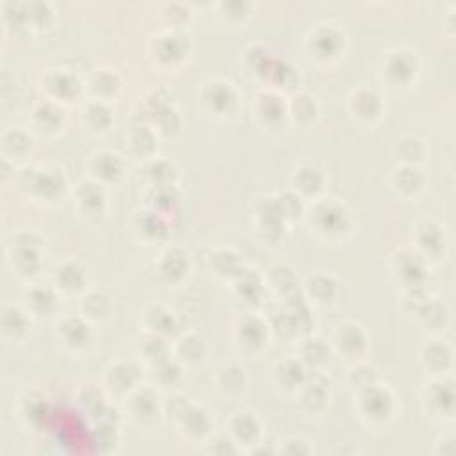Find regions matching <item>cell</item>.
I'll return each instance as SVG.
<instances>
[{
	"mask_svg": "<svg viewBox=\"0 0 456 456\" xmlns=\"http://www.w3.org/2000/svg\"><path fill=\"white\" fill-rule=\"evenodd\" d=\"M219 383L225 389L228 394H239V392L244 389V383H246V376H244L243 369L241 367L230 366L223 369L221 378H219Z\"/></svg>",
	"mask_w": 456,
	"mask_h": 456,
	"instance_id": "obj_31",
	"label": "cell"
},
{
	"mask_svg": "<svg viewBox=\"0 0 456 456\" xmlns=\"http://www.w3.org/2000/svg\"><path fill=\"white\" fill-rule=\"evenodd\" d=\"M2 325H4L6 333H9L12 337H17V335H22V333L27 330V325H29V323H27V317H25V314L22 312V310L11 307L4 310Z\"/></svg>",
	"mask_w": 456,
	"mask_h": 456,
	"instance_id": "obj_30",
	"label": "cell"
},
{
	"mask_svg": "<svg viewBox=\"0 0 456 456\" xmlns=\"http://www.w3.org/2000/svg\"><path fill=\"white\" fill-rule=\"evenodd\" d=\"M137 378H140V373L132 364H118L107 373V383L116 392H127L128 389L136 385Z\"/></svg>",
	"mask_w": 456,
	"mask_h": 456,
	"instance_id": "obj_6",
	"label": "cell"
},
{
	"mask_svg": "<svg viewBox=\"0 0 456 456\" xmlns=\"http://www.w3.org/2000/svg\"><path fill=\"white\" fill-rule=\"evenodd\" d=\"M203 100H205V103L212 111L226 112L232 111V107L235 105L237 96H235L230 84L214 83L205 87V91H203Z\"/></svg>",
	"mask_w": 456,
	"mask_h": 456,
	"instance_id": "obj_3",
	"label": "cell"
},
{
	"mask_svg": "<svg viewBox=\"0 0 456 456\" xmlns=\"http://www.w3.org/2000/svg\"><path fill=\"white\" fill-rule=\"evenodd\" d=\"M91 90L95 91L99 96H112L119 90L118 75L109 70L96 71L95 77L91 78Z\"/></svg>",
	"mask_w": 456,
	"mask_h": 456,
	"instance_id": "obj_25",
	"label": "cell"
},
{
	"mask_svg": "<svg viewBox=\"0 0 456 456\" xmlns=\"http://www.w3.org/2000/svg\"><path fill=\"white\" fill-rule=\"evenodd\" d=\"M31 149V140L22 130H11L4 136V150L11 155H24Z\"/></svg>",
	"mask_w": 456,
	"mask_h": 456,
	"instance_id": "obj_36",
	"label": "cell"
},
{
	"mask_svg": "<svg viewBox=\"0 0 456 456\" xmlns=\"http://www.w3.org/2000/svg\"><path fill=\"white\" fill-rule=\"evenodd\" d=\"M84 312L87 314L90 317H95V319H100V317H105L111 310V301L109 298L100 294V292H93L87 298H84Z\"/></svg>",
	"mask_w": 456,
	"mask_h": 456,
	"instance_id": "obj_33",
	"label": "cell"
},
{
	"mask_svg": "<svg viewBox=\"0 0 456 456\" xmlns=\"http://www.w3.org/2000/svg\"><path fill=\"white\" fill-rule=\"evenodd\" d=\"M27 305L33 308L34 312L40 316H49L53 312V308L58 305V298L53 296V292L50 289H33L27 296Z\"/></svg>",
	"mask_w": 456,
	"mask_h": 456,
	"instance_id": "obj_21",
	"label": "cell"
},
{
	"mask_svg": "<svg viewBox=\"0 0 456 456\" xmlns=\"http://www.w3.org/2000/svg\"><path fill=\"white\" fill-rule=\"evenodd\" d=\"M143 228H144V232H146V234H150V232H152L153 237H160V232L166 230V225H164V221H162V219L157 218L155 214H153V216H146V218H144Z\"/></svg>",
	"mask_w": 456,
	"mask_h": 456,
	"instance_id": "obj_50",
	"label": "cell"
},
{
	"mask_svg": "<svg viewBox=\"0 0 456 456\" xmlns=\"http://www.w3.org/2000/svg\"><path fill=\"white\" fill-rule=\"evenodd\" d=\"M81 405H83L84 410L90 412L91 415H102L107 410L105 403H103V398L96 389H86L81 394Z\"/></svg>",
	"mask_w": 456,
	"mask_h": 456,
	"instance_id": "obj_39",
	"label": "cell"
},
{
	"mask_svg": "<svg viewBox=\"0 0 456 456\" xmlns=\"http://www.w3.org/2000/svg\"><path fill=\"white\" fill-rule=\"evenodd\" d=\"M87 116V124L93 127V130H105L109 125H111V111L107 109V105H103L102 102L91 103L86 111Z\"/></svg>",
	"mask_w": 456,
	"mask_h": 456,
	"instance_id": "obj_34",
	"label": "cell"
},
{
	"mask_svg": "<svg viewBox=\"0 0 456 456\" xmlns=\"http://www.w3.org/2000/svg\"><path fill=\"white\" fill-rule=\"evenodd\" d=\"M149 321L153 330H159V332L162 333H169L173 330V326H175L171 314L166 312L164 308L160 307H153L152 310H150Z\"/></svg>",
	"mask_w": 456,
	"mask_h": 456,
	"instance_id": "obj_41",
	"label": "cell"
},
{
	"mask_svg": "<svg viewBox=\"0 0 456 456\" xmlns=\"http://www.w3.org/2000/svg\"><path fill=\"white\" fill-rule=\"evenodd\" d=\"M160 273L168 280H177L184 276V273H187L185 255L180 251H169L168 255H164L162 264H160Z\"/></svg>",
	"mask_w": 456,
	"mask_h": 456,
	"instance_id": "obj_26",
	"label": "cell"
},
{
	"mask_svg": "<svg viewBox=\"0 0 456 456\" xmlns=\"http://www.w3.org/2000/svg\"><path fill=\"white\" fill-rule=\"evenodd\" d=\"M184 42L178 40L177 36H164L157 42V56H159L160 61L164 62L180 61L182 56H184Z\"/></svg>",
	"mask_w": 456,
	"mask_h": 456,
	"instance_id": "obj_23",
	"label": "cell"
},
{
	"mask_svg": "<svg viewBox=\"0 0 456 456\" xmlns=\"http://www.w3.org/2000/svg\"><path fill=\"white\" fill-rule=\"evenodd\" d=\"M58 280L61 287L66 289V291H77L84 284V269L74 262L65 264V266L59 267Z\"/></svg>",
	"mask_w": 456,
	"mask_h": 456,
	"instance_id": "obj_27",
	"label": "cell"
},
{
	"mask_svg": "<svg viewBox=\"0 0 456 456\" xmlns=\"http://www.w3.org/2000/svg\"><path fill=\"white\" fill-rule=\"evenodd\" d=\"M232 433L241 440L243 444H255L259 440L260 435V424L259 421L251 417L248 414H239L235 415L230 423Z\"/></svg>",
	"mask_w": 456,
	"mask_h": 456,
	"instance_id": "obj_10",
	"label": "cell"
},
{
	"mask_svg": "<svg viewBox=\"0 0 456 456\" xmlns=\"http://www.w3.org/2000/svg\"><path fill=\"white\" fill-rule=\"evenodd\" d=\"M414 56L410 53H396L387 62V75L394 81V83H408L415 74Z\"/></svg>",
	"mask_w": 456,
	"mask_h": 456,
	"instance_id": "obj_9",
	"label": "cell"
},
{
	"mask_svg": "<svg viewBox=\"0 0 456 456\" xmlns=\"http://www.w3.org/2000/svg\"><path fill=\"white\" fill-rule=\"evenodd\" d=\"M93 171L99 178L105 182H112L118 180L121 177V173H124V164H121V160L118 159V155L109 152H102L96 153L95 159H93Z\"/></svg>",
	"mask_w": 456,
	"mask_h": 456,
	"instance_id": "obj_8",
	"label": "cell"
},
{
	"mask_svg": "<svg viewBox=\"0 0 456 456\" xmlns=\"http://www.w3.org/2000/svg\"><path fill=\"white\" fill-rule=\"evenodd\" d=\"M150 175H152L153 182L159 185H171L173 178H175V168L164 160H159V162H153L152 168H150Z\"/></svg>",
	"mask_w": 456,
	"mask_h": 456,
	"instance_id": "obj_43",
	"label": "cell"
},
{
	"mask_svg": "<svg viewBox=\"0 0 456 456\" xmlns=\"http://www.w3.org/2000/svg\"><path fill=\"white\" fill-rule=\"evenodd\" d=\"M399 153H401V159H405L408 164H414L417 160L423 159L424 155V144L423 141L414 140V137H407L399 143Z\"/></svg>",
	"mask_w": 456,
	"mask_h": 456,
	"instance_id": "obj_40",
	"label": "cell"
},
{
	"mask_svg": "<svg viewBox=\"0 0 456 456\" xmlns=\"http://www.w3.org/2000/svg\"><path fill=\"white\" fill-rule=\"evenodd\" d=\"M31 185L40 196L56 198L65 191V178L59 169H45L34 175Z\"/></svg>",
	"mask_w": 456,
	"mask_h": 456,
	"instance_id": "obj_4",
	"label": "cell"
},
{
	"mask_svg": "<svg viewBox=\"0 0 456 456\" xmlns=\"http://www.w3.org/2000/svg\"><path fill=\"white\" fill-rule=\"evenodd\" d=\"M326 399V389L319 383H307L303 394V403L305 407L312 408V410H319L325 405Z\"/></svg>",
	"mask_w": 456,
	"mask_h": 456,
	"instance_id": "obj_42",
	"label": "cell"
},
{
	"mask_svg": "<svg viewBox=\"0 0 456 456\" xmlns=\"http://www.w3.org/2000/svg\"><path fill=\"white\" fill-rule=\"evenodd\" d=\"M351 380H353L355 385H358V389L360 391H366V389H369V387L376 385V374H374V371L371 369V367H358V369L353 371V374H351Z\"/></svg>",
	"mask_w": 456,
	"mask_h": 456,
	"instance_id": "obj_49",
	"label": "cell"
},
{
	"mask_svg": "<svg viewBox=\"0 0 456 456\" xmlns=\"http://www.w3.org/2000/svg\"><path fill=\"white\" fill-rule=\"evenodd\" d=\"M184 430L191 437H203L210 432V417L205 410L196 407H187V410L178 417Z\"/></svg>",
	"mask_w": 456,
	"mask_h": 456,
	"instance_id": "obj_7",
	"label": "cell"
},
{
	"mask_svg": "<svg viewBox=\"0 0 456 456\" xmlns=\"http://www.w3.org/2000/svg\"><path fill=\"white\" fill-rule=\"evenodd\" d=\"M341 43V36L332 27H325L312 36V52H316L319 58H332L339 52Z\"/></svg>",
	"mask_w": 456,
	"mask_h": 456,
	"instance_id": "obj_12",
	"label": "cell"
},
{
	"mask_svg": "<svg viewBox=\"0 0 456 456\" xmlns=\"http://www.w3.org/2000/svg\"><path fill=\"white\" fill-rule=\"evenodd\" d=\"M49 90L52 91L53 95L59 96L62 100H70L78 95L81 91V84L77 78L70 74H53L49 78Z\"/></svg>",
	"mask_w": 456,
	"mask_h": 456,
	"instance_id": "obj_18",
	"label": "cell"
},
{
	"mask_svg": "<svg viewBox=\"0 0 456 456\" xmlns=\"http://www.w3.org/2000/svg\"><path fill=\"white\" fill-rule=\"evenodd\" d=\"M423 175L414 164H407L399 168L394 175V184L405 194H414L423 187Z\"/></svg>",
	"mask_w": 456,
	"mask_h": 456,
	"instance_id": "obj_19",
	"label": "cell"
},
{
	"mask_svg": "<svg viewBox=\"0 0 456 456\" xmlns=\"http://www.w3.org/2000/svg\"><path fill=\"white\" fill-rule=\"evenodd\" d=\"M59 328H61V335L68 346L83 348V346L87 344V341H90V326H87L84 321L77 319V317H74V319H65Z\"/></svg>",
	"mask_w": 456,
	"mask_h": 456,
	"instance_id": "obj_14",
	"label": "cell"
},
{
	"mask_svg": "<svg viewBox=\"0 0 456 456\" xmlns=\"http://www.w3.org/2000/svg\"><path fill=\"white\" fill-rule=\"evenodd\" d=\"M278 376H280V382L284 383V385L289 387L298 385V383L303 382V376H305L303 364L298 360L284 362V364L278 367Z\"/></svg>",
	"mask_w": 456,
	"mask_h": 456,
	"instance_id": "obj_35",
	"label": "cell"
},
{
	"mask_svg": "<svg viewBox=\"0 0 456 456\" xmlns=\"http://www.w3.org/2000/svg\"><path fill=\"white\" fill-rule=\"evenodd\" d=\"M178 351H180L182 358L189 362H196L202 358L203 350H202V342L198 341L196 337H185L180 341L178 346Z\"/></svg>",
	"mask_w": 456,
	"mask_h": 456,
	"instance_id": "obj_45",
	"label": "cell"
},
{
	"mask_svg": "<svg viewBox=\"0 0 456 456\" xmlns=\"http://www.w3.org/2000/svg\"><path fill=\"white\" fill-rule=\"evenodd\" d=\"M296 189L305 194H316L323 187V173L316 166H303L294 175Z\"/></svg>",
	"mask_w": 456,
	"mask_h": 456,
	"instance_id": "obj_17",
	"label": "cell"
},
{
	"mask_svg": "<svg viewBox=\"0 0 456 456\" xmlns=\"http://www.w3.org/2000/svg\"><path fill=\"white\" fill-rule=\"evenodd\" d=\"M303 358L314 366L321 364V362L326 360V348L323 344V341L319 339H314V341H308L303 346Z\"/></svg>",
	"mask_w": 456,
	"mask_h": 456,
	"instance_id": "obj_46",
	"label": "cell"
},
{
	"mask_svg": "<svg viewBox=\"0 0 456 456\" xmlns=\"http://www.w3.org/2000/svg\"><path fill=\"white\" fill-rule=\"evenodd\" d=\"M34 118H36V124L42 128H47V130H56V128L61 125L62 111L58 105H53V103H43V105H40L36 109Z\"/></svg>",
	"mask_w": 456,
	"mask_h": 456,
	"instance_id": "obj_28",
	"label": "cell"
},
{
	"mask_svg": "<svg viewBox=\"0 0 456 456\" xmlns=\"http://www.w3.org/2000/svg\"><path fill=\"white\" fill-rule=\"evenodd\" d=\"M210 451L218 453V455H228V453H237L234 442L228 437H218L212 440L210 444Z\"/></svg>",
	"mask_w": 456,
	"mask_h": 456,
	"instance_id": "obj_51",
	"label": "cell"
},
{
	"mask_svg": "<svg viewBox=\"0 0 456 456\" xmlns=\"http://www.w3.org/2000/svg\"><path fill=\"white\" fill-rule=\"evenodd\" d=\"M423 360L426 364V367L433 371V373H439V371H444L451 362V351L448 350V346L444 344H432L428 346L424 350Z\"/></svg>",
	"mask_w": 456,
	"mask_h": 456,
	"instance_id": "obj_24",
	"label": "cell"
},
{
	"mask_svg": "<svg viewBox=\"0 0 456 456\" xmlns=\"http://www.w3.org/2000/svg\"><path fill=\"white\" fill-rule=\"evenodd\" d=\"M259 112L266 124L275 125L280 124V121L284 119L285 105L276 95H269V93H266V95H262L259 99Z\"/></svg>",
	"mask_w": 456,
	"mask_h": 456,
	"instance_id": "obj_20",
	"label": "cell"
},
{
	"mask_svg": "<svg viewBox=\"0 0 456 456\" xmlns=\"http://www.w3.org/2000/svg\"><path fill=\"white\" fill-rule=\"evenodd\" d=\"M291 111L300 121H310L316 118V102L308 95H300L292 100Z\"/></svg>",
	"mask_w": 456,
	"mask_h": 456,
	"instance_id": "obj_37",
	"label": "cell"
},
{
	"mask_svg": "<svg viewBox=\"0 0 456 456\" xmlns=\"http://www.w3.org/2000/svg\"><path fill=\"white\" fill-rule=\"evenodd\" d=\"M130 149L134 150L140 155H146V153L152 152L155 149V141H153V134L149 127H134V130L130 132Z\"/></svg>",
	"mask_w": 456,
	"mask_h": 456,
	"instance_id": "obj_29",
	"label": "cell"
},
{
	"mask_svg": "<svg viewBox=\"0 0 456 456\" xmlns=\"http://www.w3.org/2000/svg\"><path fill=\"white\" fill-rule=\"evenodd\" d=\"M339 350L346 355H360L366 348V335L357 325H344L337 332Z\"/></svg>",
	"mask_w": 456,
	"mask_h": 456,
	"instance_id": "obj_5",
	"label": "cell"
},
{
	"mask_svg": "<svg viewBox=\"0 0 456 456\" xmlns=\"http://www.w3.org/2000/svg\"><path fill=\"white\" fill-rule=\"evenodd\" d=\"M157 373L155 376L160 380V383L162 385H173V383L177 382L178 378H180V369H178L175 364H171V362H168L164 358V360L157 362Z\"/></svg>",
	"mask_w": 456,
	"mask_h": 456,
	"instance_id": "obj_44",
	"label": "cell"
},
{
	"mask_svg": "<svg viewBox=\"0 0 456 456\" xmlns=\"http://www.w3.org/2000/svg\"><path fill=\"white\" fill-rule=\"evenodd\" d=\"M316 223L323 232L339 234L348 226V216L342 207L335 203H323L316 210Z\"/></svg>",
	"mask_w": 456,
	"mask_h": 456,
	"instance_id": "obj_2",
	"label": "cell"
},
{
	"mask_svg": "<svg viewBox=\"0 0 456 456\" xmlns=\"http://www.w3.org/2000/svg\"><path fill=\"white\" fill-rule=\"evenodd\" d=\"M362 410L373 421H385L392 414V396L385 389L369 387L362 391Z\"/></svg>",
	"mask_w": 456,
	"mask_h": 456,
	"instance_id": "obj_1",
	"label": "cell"
},
{
	"mask_svg": "<svg viewBox=\"0 0 456 456\" xmlns=\"http://www.w3.org/2000/svg\"><path fill=\"white\" fill-rule=\"evenodd\" d=\"M335 282L328 276H316V278L310 280V284H308V291L316 298L317 301H332V298L335 296Z\"/></svg>",
	"mask_w": 456,
	"mask_h": 456,
	"instance_id": "obj_32",
	"label": "cell"
},
{
	"mask_svg": "<svg viewBox=\"0 0 456 456\" xmlns=\"http://www.w3.org/2000/svg\"><path fill=\"white\" fill-rule=\"evenodd\" d=\"M144 355L149 358H152L153 362H160L166 358V342L160 337L153 335V337L146 339V342L143 344Z\"/></svg>",
	"mask_w": 456,
	"mask_h": 456,
	"instance_id": "obj_47",
	"label": "cell"
},
{
	"mask_svg": "<svg viewBox=\"0 0 456 456\" xmlns=\"http://www.w3.org/2000/svg\"><path fill=\"white\" fill-rule=\"evenodd\" d=\"M419 241L430 253H439V251L442 250V246H444V237L440 234L439 226L433 225L424 226L423 232H421Z\"/></svg>",
	"mask_w": 456,
	"mask_h": 456,
	"instance_id": "obj_38",
	"label": "cell"
},
{
	"mask_svg": "<svg viewBox=\"0 0 456 456\" xmlns=\"http://www.w3.org/2000/svg\"><path fill=\"white\" fill-rule=\"evenodd\" d=\"M132 412L143 423H152L159 417V403L150 391H141L132 398Z\"/></svg>",
	"mask_w": 456,
	"mask_h": 456,
	"instance_id": "obj_13",
	"label": "cell"
},
{
	"mask_svg": "<svg viewBox=\"0 0 456 456\" xmlns=\"http://www.w3.org/2000/svg\"><path fill=\"white\" fill-rule=\"evenodd\" d=\"M239 337L248 348H259L266 341V325L257 317H246L239 328Z\"/></svg>",
	"mask_w": 456,
	"mask_h": 456,
	"instance_id": "obj_16",
	"label": "cell"
},
{
	"mask_svg": "<svg viewBox=\"0 0 456 456\" xmlns=\"http://www.w3.org/2000/svg\"><path fill=\"white\" fill-rule=\"evenodd\" d=\"M24 414L31 424L37 426V424L42 423V421H45L47 417L45 401H27Z\"/></svg>",
	"mask_w": 456,
	"mask_h": 456,
	"instance_id": "obj_48",
	"label": "cell"
},
{
	"mask_svg": "<svg viewBox=\"0 0 456 456\" xmlns=\"http://www.w3.org/2000/svg\"><path fill=\"white\" fill-rule=\"evenodd\" d=\"M351 105H353V111L357 112L358 118L362 119H373L378 116L380 109H382V102H380V96L373 91H358L357 95L351 100Z\"/></svg>",
	"mask_w": 456,
	"mask_h": 456,
	"instance_id": "obj_15",
	"label": "cell"
},
{
	"mask_svg": "<svg viewBox=\"0 0 456 456\" xmlns=\"http://www.w3.org/2000/svg\"><path fill=\"white\" fill-rule=\"evenodd\" d=\"M77 198L86 212H102L103 203H105L103 189L95 182H84V184H81L77 191Z\"/></svg>",
	"mask_w": 456,
	"mask_h": 456,
	"instance_id": "obj_11",
	"label": "cell"
},
{
	"mask_svg": "<svg viewBox=\"0 0 456 456\" xmlns=\"http://www.w3.org/2000/svg\"><path fill=\"white\" fill-rule=\"evenodd\" d=\"M430 399V405L435 412L439 414H451L453 410V389L449 383H435V387H432V391L428 394Z\"/></svg>",
	"mask_w": 456,
	"mask_h": 456,
	"instance_id": "obj_22",
	"label": "cell"
}]
</instances>
